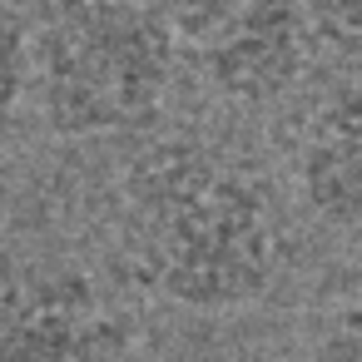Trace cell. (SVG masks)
<instances>
[{"label": "cell", "instance_id": "5", "mask_svg": "<svg viewBox=\"0 0 362 362\" xmlns=\"http://www.w3.org/2000/svg\"><path fill=\"white\" fill-rule=\"evenodd\" d=\"M298 189L322 223L362 233V80L337 85L308 115L298 144Z\"/></svg>", "mask_w": 362, "mask_h": 362}, {"label": "cell", "instance_id": "3", "mask_svg": "<svg viewBox=\"0 0 362 362\" xmlns=\"http://www.w3.org/2000/svg\"><path fill=\"white\" fill-rule=\"evenodd\" d=\"M174 50L233 105H268L308 75L313 30L298 0H159Z\"/></svg>", "mask_w": 362, "mask_h": 362}, {"label": "cell", "instance_id": "8", "mask_svg": "<svg viewBox=\"0 0 362 362\" xmlns=\"http://www.w3.org/2000/svg\"><path fill=\"white\" fill-rule=\"evenodd\" d=\"M308 362H362V308H342L317 332Z\"/></svg>", "mask_w": 362, "mask_h": 362}, {"label": "cell", "instance_id": "1", "mask_svg": "<svg viewBox=\"0 0 362 362\" xmlns=\"http://www.w3.org/2000/svg\"><path fill=\"white\" fill-rule=\"evenodd\" d=\"M119 258L164 303L233 313L283 273L288 223L248 164L194 139H164L134 154L119 179Z\"/></svg>", "mask_w": 362, "mask_h": 362}, {"label": "cell", "instance_id": "2", "mask_svg": "<svg viewBox=\"0 0 362 362\" xmlns=\"http://www.w3.org/2000/svg\"><path fill=\"white\" fill-rule=\"evenodd\" d=\"M35 50L40 119L60 139L124 134L159 119L174 85V35L144 0H55Z\"/></svg>", "mask_w": 362, "mask_h": 362}, {"label": "cell", "instance_id": "6", "mask_svg": "<svg viewBox=\"0 0 362 362\" xmlns=\"http://www.w3.org/2000/svg\"><path fill=\"white\" fill-rule=\"evenodd\" d=\"M30 80H35L30 25H25V16L11 6V0H0V134H6L16 105L25 100Z\"/></svg>", "mask_w": 362, "mask_h": 362}, {"label": "cell", "instance_id": "7", "mask_svg": "<svg viewBox=\"0 0 362 362\" xmlns=\"http://www.w3.org/2000/svg\"><path fill=\"white\" fill-rule=\"evenodd\" d=\"M317 45L337 55H362V0H298Z\"/></svg>", "mask_w": 362, "mask_h": 362}, {"label": "cell", "instance_id": "4", "mask_svg": "<svg viewBox=\"0 0 362 362\" xmlns=\"http://www.w3.org/2000/svg\"><path fill=\"white\" fill-rule=\"evenodd\" d=\"M124 332L75 263H16L0 278V362H115Z\"/></svg>", "mask_w": 362, "mask_h": 362}]
</instances>
